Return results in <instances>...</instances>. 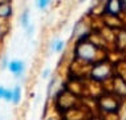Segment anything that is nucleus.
<instances>
[{
  "label": "nucleus",
  "instance_id": "17",
  "mask_svg": "<svg viewBox=\"0 0 126 120\" xmlns=\"http://www.w3.org/2000/svg\"><path fill=\"white\" fill-rule=\"evenodd\" d=\"M48 120H54V119H53V118H50V119H48Z\"/></svg>",
  "mask_w": 126,
  "mask_h": 120
},
{
  "label": "nucleus",
  "instance_id": "15",
  "mask_svg": "<svg viewBox=\"0 0 126 120\" xmlns=\"http://www.w3.org/2000/svg\"><path fill=\"white\" fill-rule=\"evenodd\" d=\"M4 95H5V88L0 87V99H4Z\"/></svg>",
  "mask_w": 126,
  "mask_h": 120
},
{
  "label": "nucleus",
  "instance_id": "1",
  "mask_svg": "<svg viewBox=\"0 0 126 120\" xmlns=\"http://www.w3.org/2000/svg\"><path fill=\"white\" fill-rule=\"evenodd\" d=\"M77 52H78V56L80 57H82L85 60H90L94 56V53H96V48L92 46L90 43H84L77 49Z\"/></svg>",
  "mask_w": 126,
  "mask_h": 120
},
{
  "label": "nucleus",
  "instance_id": "3",
  "mask_svg": "<svg viewBox=\"0 0 126 120\" xmlns=\"http://www.w3.org/2000/svg\"><path fill=\"white\" fill-rule=\"evenodd\" d=\"M12 15V7L9 3L1 1L0 3V19H8Z\"/></svg>",
  "mask_w": 126,
  "mask_h": 120
},
{
  "label": "nucleus",
  "instance_id": "11",
  "mask_svg": "<svg viewBox=\"0 0 126 120\" xmlns=\"http://www.w3.org/2000/svg\"><path fill=\"white\" fill-rule=\"evenodd\" d=\"M4 100H7V101H12V90H5Z\"/></svg>",
  "mask_w": 126,
  "mask_h": 120
},
{
  "label": "nucleus",
  "instance_id": "4",
  "mask_svg": "<svg viewBox=\"0 0 126 120\" xmlns=\"http://www.w3.org/2000/svg\"><path fill=\"white\" fill-rule=\"evenodd\" d=\"M121 5H122V3L120 1H109L106 5V11L109 13H111V15H117L121 11Z\"/></svg>",
  "mask_w": 126,
  "mask_h": 120
},
{
  "label": "nucleus",
  "instance_id": "9",
  "mask_svg": "<svg viewBox=\"0 0 126 120\" xmlns=\"http://www.w3.org/2000/svg\"><path fill=\"white\" fill-rule=\"evenodd\" d=\"M64 47H65V43H64L63 40H59L56 44V47H54V52H61V51L64 49Z\"/></svg>",
  "mask_w": 126,
  "mask_h": 120
},
{
  "label": "nucleus",
  "instance_id": "13",
  "mask_svg": "<svg viewBox=\"0 0 126 120\" xmlns=\"http://www.w3.org/2000/svg\"><path fill=\"white\" fill-rule=\"evenodd\" d=\"M49 75H50V70H45V71L41 73V77H43V79H47Z\"/></svg>",
  "mask_w": 126,
  "mask_h": 120
},
{
  "label": "nucleus",
  "instance_id": "2",
  "mask_svg": "<svg viewBox=\"0 0 126 120\" xmlns=\"http://www.w3.org/2000/svg\"><path fill=\"white\" fill-rule=\"evenodd\" d=\"M24 68H25V66H24V61L23 60L15 59V60H11L8 64V70L11 71L15 76H21L23 72H24Z\"/></svg>",
  "mask_w": 126,
  "mask_h": 120
},
{
  "label": "nucleus",
  "instance_id": "14",
  "mask_svg": "<svg viewBox=\"0 0 126 120\" xmlns=\"http://www.w3.org/2000/svg\"><path fill=\"white\" fill-rule=\"evenodd\" d=\"M57 42H59V39H54L52 43H50V51H54V47H56Z\"/></svg>",
  "mask_w": 126,
  "mask_h": 120
},
{
  "label": "nucleus",
  "instance_id": "5",
  "mask_svg": "<svg viewBox=\"0 0 126 120\" xmlns=\"http://www.w3.org/2000/svg\"><path fill=\"white\" fill-rule=\"evenodd\" d=\"M20 100H21V88H20V85H16L12 90V103L15 105H17Z\"/></svg>",
  "mask_w": 126,
  "mask_h": 120
},
{
  "label": "nucleus",
  "instance_id": "7",
  "mask_svg": "<svg viewBox=\"0 0 126 120\" xmlns=\"http://www.w3.org/2000/svg\"><path fill=\"white\" fill-rule=\"evenodd\" d=\"M56 80H57V79H56V77H53L52 80L49 81L48 88H47V96H48V97H49L50 95H52V90H53V87H54V85H56Z\"/></svg>",
  "mask_w": 126,
  "mask_h": 120
},
{
  "label": "nucleus",
  "instance_id": "8",
  "mask_svg": "<svg viewBox=\"0 0 126 120\" xmlns=\"http://www.w3.org/2000/svg\"><path fill=\"white\" fill-rule=\"evenodd\" d=\"M8 57H7V55H3L1 56V60H0V70H5V68H8Z\"/></svg>",
  "mask_w": 126,
  "mask_h": 120
},
{
  "label": "nucleus",
  "instance_id": "6",
  "mask_svg": "<svg viewBox=\"0 0 126 120\" xmlns=\"http://www.w3.org/2000/svg\"><path fill=\"white\" fill-rule=\"evenodd\" d=\"M20 24H21L24 28H28L29 27V12H28V9H25V11L23 12L21 18H20Z\"/></svg>",
  "mask_w": 126,
  "mask_h": 120
},
{
  "label": "nucleus",
  "instance_id": "12",
  "mask_svg": "<svg viewBox=\"0 0 126 120\" xmlns=\"http://www.w3.org/2000/svg\"><path fill=\"white\" fill-rule=\"evenodd\" d=\"M33 32H35V25H33V24H29V27L27 28V35L31 37L33 35Z\"/></svg>",
  "mask_w": 126,
  "mask_h": 120
},
{
  "label": "nucleus",
  "instance_id": "16",
  "mask_svg": "<svg viewBox=\"0 0 126 120\" xmlns=\"http://www.w3.org/2000/svg\"><path fill=\"white\" fill-rule=\"evenodd\" d=\"M4 33H5V31L1 28V27H0V40L3 39V36H4Z\"/></svg>",
  "mask_w": 126,
  "mask_h": 120
},
{
  "label": "nucleus",
  "instance_id": "10",
  "mask_svg": "<svg viewBox=\"0 0 126 120\" xmlns=\"http://www.w3.org/2000/svg\"><path fill=\"white\" fill-rule=\"evenodd\" d=\"M49 1H47V0H40V1H37V5H39L40 9H45L47 7H48Z\"/></svg>",
  "mask_w": 126,
  "mask_h": 120
}]
</instances>
